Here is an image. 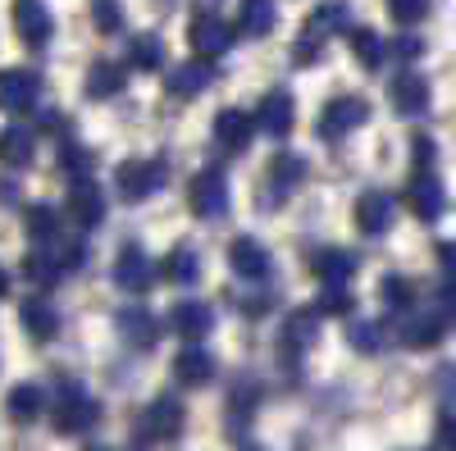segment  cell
I'll return each instance as SVG.
<instances>
[{
    "mask_svg": "<svg viewBox=\"0 0 456 451\" xmlns=\"http://www.w3.org/2000/svg\"><path fill=\"white\" fill-rule=\"evenodd\" d=\"M311 270H315V278H320L324 287H329V283H347V278L356 274V255L329 246V251H320V255L311 260Z\"/></svg>",
    "mask_w": 456,
    "mask_h": 451,
    "instance_id": "4316f807",
    "label": "cell"
},
{
    "mask_svg": "<svg viewBox=\"0 0 456 451\" xmlns=\"http://www.w3.org/2000/svg\"><path fill=\"white\" fill-rule=\"evenodd\" d=\"M256 124L270 133V137H288L292 133V124H297V105H292V96L279 87V92H270L260 101V115H256Z\"/></svg>",
    "mask_w": 456,
    "mask_h": 451,
    "instance_id": "d6986e66",
    "label": "cell"
},
{
    "mask_svg": "<svg viewBox=\"0 0 456 451\" xmlns=\"http://www.w3.org/2000/svg\"><path fill=\"white\" fill-rule=\"evenodd\" d=\"M251 137H256V119L247 115V109H219V115H215V141L228 150V156L247 150Z\"/></svg>",
    "mask_w": 456,
    "mask_h": 451,
    "instance_id": "5bb4252c",
    "label": "cell"
},
{
    "mask_svg": "<svg viewBox=\"0 0 456 451\" xmlns=\"http://www.w3.org/2000/svg\"><path fill=\"white\" fill-rule=\"evenodd\" d=\"M128 60H133V68L156 73V68H165V42H160L156 32H142V36H133V51H128Z\"/></svg>",
    "mask_w": 456,
    "mask_h": 451,
    "instance_id": "d6a6232c",
    "label": "cell"
},
{
    "mask_svg": "<svg viewBox=\"0 0 456 451\" xmlns=\"http://www.w3.org/2000/svg\"><path fill=\"white\" fill-rule=\"evenodd\" d=\"M228 265H233V274H242V278H270V246L256 242V238H233Z\"/></svg>",
    "mask_w": 456,
    "mask_h": 451,
    "instance_id": "e0dca14e",
    "label": "cell"
},
{
    "mask_svg": "<svg viewBox=\"0 0 456 451\" xmlns=\"http://www.w3.org/2000/svg\"><path fill=\"white\" fill-rule=\"evenodd\" d=\"M274 23H279V5H274V0H242V10H238L242 36H270Z\"/></svg>",
    "mask_w": 456,
    "mask_h": 451,
    "instance_id": "484cf974",
    "label": "cell"
},
{
    "mask_svg": "<svg viewBox=\"0 0 456 451\" xmlns=\"http://www.w3.org/2000/svg\"><path fill=\"white\" fill-rule=\"evenodd\" d=\"M370 119V105L361 96H338L324 105V115H320V137L324 141H342L352 128H361Z\"/></svg>",
    "mask_w": 456,
    "mask_h": 451,
    "instance_id": "52a82bcc",
    "label": "cell"
},
{
    "mask_svg": "<svg viewBox=\"0 0 456 451\" xmlns=\"http://www.w3.org/2000/svg\"><path fill=\"white\" fill-rule=\"evenodd\" d=\"M388 14H393L402 28H411V23H420V19L429 14V0H388Z\"/></svg>",
    "mask_w": 456,
    "mask_h": 451,
    "instance_id": "f35d334b",
    "label": "cell"
},
{
    "mask_svg": "<svg viewBox=\"0 0 456 451\" xmlns=\"http://www.w3.org/2000/svg\"><path fill=\"white\" fill-rule=\"evenodd\" d=\"M174 374H178V383H187V388H206L215 379V356L201 351V347H183L178 360H174Z\"/></svg>",
    "mask_w": 456,
    "mask_h": 451,
    "instance_id": "cb8c5ba5",
    "label": "cell"
},
{
    "mask_svg": "<svg viewBox=\"0 0 456 451\" xmlns=\"http://www.w3.org/2000/svg\"><path fill=\"white\" fill-rule=\"evenodd\" d=\"M169 178V165L165 160H124L119 169H114V187H119L124 201H146L156 197L160 187Z\"/></svg>",
    "mask_w": 456,
    "mask_h": 451,
    "instance_id": "3957f363",
    "label": "cell"
},
{
    "mask_svg": "<svg viewBox=\"0 0 456 451\" xmlns=\"http://www.w3.org/2000/svg\"><path fill=\"white\" fill-rule=\"evenodd\" d=\"M247 451H256V447H247Z\"/></svg>",
    "mask_w": 456,
    "mask_h": 451,
    "instance_id": "7dc6e473",
    "label": "cell"
},
{
    "mask_svg": "<svg viewBox=\"0 0 456 451\" xmlns=\"http://www.w3.org/2000/svg\"><path fill=\"white\" fill-rule=\"evenodd\" d=\"M301 182H306V160L292 156V150H279L274 165H270V192H260V205H279V201H288Z\"/></svg>",
    "mask_w": 456,
    "mask_h": 451,
    "instance_id": "8fae6325",
    "label": "cell"
},
{
    "mask_svg": "<svg viewBox=\"0 0 456 451\" xmlns=\"http://www.w3.org/2000/svg\"><path fill=\"white\" fill-rule=\"evenodd\" d=\"M347 36H352V55L361 60V68L384 64V36H379L374 28H347Z\"/></svg>",
    "mask_w": 456,
    "mask_h": 451,
    "instance_id": "1f68e13d",
    "label": "cell"
},
{
    "mask_svg": "<svg viewBox=\"0 0 456 451\" xmlns=\"http://www.w3.org/2000/svg\"><path fill=\"white\" fill-rule=\"evenodd\" d=\"M0 296H10V274L0 270Z\"/></svg>",
    "mask_w": 456,
    "mask_h": 451,
    "instance_id": "bcb514c9",
    "label": "cell"
},
{
    "mask_svg": "<svg viewBox=\"0 0 456 451\" xmlns=\"http://www.w3.org/2000/svg\"><path fill=\"white\" fill-rule=\"evenodd\" d=\"M183 424H187V410L174 397H156L137 415V442H178Z\"/></svg>",
    "mask_w": 456,
    "mask_h": 451,
    "instance_id": "277c9868",
    "label": "cell"
},
{
    "mask_svg": "<svg viewBox=\"0 0 456 451\" xmlns=\"http://www.w3.org/2000/svg\"><path fill=\"white\" fill-rule=\"evenodd\" d=\"M92 23H96V32H105V36H114L124 28V10H119V0H92Z\"/></svg>",
    "mask_w": 456,
    "mask_h": 451,
    "instance_id": "d590c367",
    "label": "cell"
},
{
    "mask_svg": "<svg viewBox=\"0 0 456 451\" xmlns=\"http://www.w3.org/2000/svg\"><path fill=\"white\" fill-rule=\"evenodd\" d=\"M0 165H14V169L32 165V133L28 128H5L0 133Z\"/></svg>",
    "mask_w": 456,
    "mask_h": 451,
    "instance_id": "4dcf8cb0",
    "label": "cell"
},
{
    "mask_svg": "<svg viewBox=\"0 0 456 451\" xmlns=\"http://www.w3.org/2000/svg\"><path fill=\"white\" fill-rule=\"evenodd\" d=\"M14 32H19L23 46L42 51L51 42V32H55V19L46 10V0H14Z\"/></svg>",
    "mask_w": 456,
    "mask_h": 451,
    "instance_id": "ba28073f",
    "label": "cell"
},
{
    "mask_svg": "<svg viewBox=\"0 0 456 451\" xmlns=\"http://www.w3.org/2000/svg\"><path fill=\"white\" fill-rule=\"evenodd\" d=\"M37 101H42V78L32 68H0V109L28 115Z\"/></svg>",
    "mask_w": 456,
    "mask_h": 451,
    "instance_id": "8992f818",
    "label": "cell"
},
{
    "mask_svg": "<svg viewBox=\"0 0 456 451\" xmlns=\"http://www.w3.org/2000/svg\"><path fill=\"white\" fill-rule=\"evenodd\" d=\"M169 324H174V333H178V337L197 342V337H206V333L215 328V310L206 306V301H178L174 315H169Z\"/></svg>",
    "mask_w": 456,
    "mask_h": 451,
    "instance_id": "44dd1931",
    "label": "cell"
},
{
    "mask_svg": "<svg viewBox=\"0 0 456 451\" xmlns=\"http://www.w3.org/2000/svg\"><path fill=\"white\" fill-rule=\"evenodd\" d=\"M215 83V64L201 55V60H187V64H178L169 78H165V87H169V96H178V101H187V96H201L206 87Z\"/></svg>",
    "mask_w": 456,
    "mask_h": 451,
    "instance_id": "9a60e30c",
    "label": "cell"
},
{
    "mask_svg": "<svg viewBox=\"0 0 456 451\" xmlns=\"http://www.w3.org/2000/svg\"><path fill=\"white\" fill-rule=\"evenodd\" d=\"M420 51H425L420 36H397V42H393V55H397V60H415Z\"/></svg>",
    "mask_w": 456,
    "mask_h": 451,
    "instance_id": "b9f144b4",
    "label": "cell"
},
{
    "mask_svg": "<svg viewBox=\"0 0 456 451\" xmlns=\"http://www.w3.org/2000/svg\"><path fill=\"white\" fill-rule=\"evenodd\" d=\"M411 160H415V169H429L434 165V141L429 137H415L411 141Z\"/></svg>",
    "mask_w": 456,
    "mask_h": 451,
    "instance_id": "ab89813d",
    "label": "cell"
},
{
    "mask_svg": "<svg viewBox=\"0 0 456 451\" xmlns=\"http://www.w3.org/2000/svg\"><path fill=\"white\" fill-rule=\"evenodd\" d=\"M388 223H393V197L388 192H361V201H356V229L379 238V233H388Z\"/></svg>",
    "mask_w": 456,
    "mask_h": 451,
    "instance_id": "7402d4cb",
    "label": "cell"
},
{
    "mask_svg": "<svg viewBox=\"0 0 456 451\" xmlns=\"http://www.w3.org/2000/svg\"><path fill=\"white\" fill-rule=\"evenodd\" d=\"M55 219H60V214H55V205H28V210H23L28 238H37V242L55 238V233H60V223H55Z\"/></svg>",
    "mask_w": 456,
    "mask_h": 451,
    "instance_id": "836d02e7",
    "label": "cell"
},
{
    "mask_svg": "<svg viewBox=\"0 0 456 451\" xmlns=\"http://www.w3.org/2000/svg\"><path fill=\"white\" fill-rule=\"evenodd\" d=\"M51 424L60 433H87L96 424V401L78 383H60V397L51 401Z\"/></svg>",
    "mask_w": 456,
    "mask_h": 451,
    "instance_id": "5b68a950",
    "label": "cell"
},
{
    "mask_svg": "<svg viewBox=\"0 0 456 451\" xmlns=\"http://www.w3.org/2000/svg\"><path fill=\"white\" fill-rule=\"evenodd\" d=\"M315 328H320V310H292L283 324V356H297L315 342Z\"/></svg>",
    "mask_w": 456,
    "mask_h": 451,
    "instance_id": "d4e9b609",
    "label": "cell"
},
{
    "mask_svg": "<svg viewBox=\"0 0 456 451\" xmlns=\"http://www.w3.org/2000/svg\"><path fill=\"white\" fill-rule=\"evenodd\" d=\"M19 319H23V328L37 337V342H51V337L60 333V310L51 306L46 296H23Z\"/></svg>",
    "mask_w": 456,
    "mask_h": 451,
    "instance_id": "ffe728a7",
    "label": "cell"
},
{
    "mask_svg": "<svg viewBox=\"0 0 456 451\" xmlns=\"http://www.w3.org/2000/svg\"><path fill=\"white\" fill-rule=\"evenodd\" d=\"M69 214H73V223H83V229H96V223L105 219L101 187L92 178H73V187H69Z\"/></svg>",
    "mask_w": 456,
    "mask_h": 451,
    "instance_id": "ac0fdd59",
    "label": "cell"
},
{
    "mask_svg": "<svg viewBox=\"0 0 456 451\" xmlns=\"http://www.w3.org/2000/svg\"><path fill=\"white\" fill-rule=\"evenodd\" d=\"M379 292H384V306H388V310H406L411 301H415V287H411L406 278H397V274L384 278V287H379Z\"/></svg>",
    "mask_w": 456,
    "mask_h": 451,
    "instance_id": "74e56055",
    "label": "cell"
},
{
    "mask_svg": "<svg viewBox=\"0 0 456 451\" xmlns=\"http://www.w3.org/2000/svg\"><path fill=\"white\" fill-rule=\"evenodd\" d=\"M438 265H443V274L456 283V242H438Z\"/></svg>",
    "mask_w": 456,
    "mask_h": 451,
    "instance_id": "7bdbcfd3",
    "label": "cell"
},
{
    "mask_svg": "<svg viewBox=\"0 0 456 451\" xmlns=\"http://www.w3.org/2000/svg\"><path fill=\"white\" fill-rule=\"evenodd\" d=\"M352 28V14L342 0H324V5H315V14L306 19V28H301L297 36V46H292V60L297 64H315L320 51H324V36L329 32H347Z\"/></svg>",
    "mask_w": 456,
    "mask_h": 451,
    "instance_id": "6da1fadb",
    "label": "cell"
},
{
    "mask_svg": "<svg viewBox=\"0 0 456 451\" xmlns=\"http://www.w3.org/2000/svg\"><path fill=\"white\" fill-rule=\"evenodd\" d=\"M270 306H274L270 296H247V301H242V310H247V315H260V310H270Z\"/></svg>",
    "mask_w": 456,
    "mask_h": 451,
    "instance_id": "f6af8a7d",
    "label": "cell"
},
{
    "mask_svg": "<svg viewBox=\"0 0 456 451\" xmlns=\"http://www.w3.org/2000/svg\"><path fill=\"white\" fill-rule=\"evenodd\" d=\"M388 96H393V109H397V115H406V119H420L425 109H429V83L420 78V73H411V68L393 78Z\"/></svg>",
    "mask_w": 456,
    "mask_h": 451,
    "instance_id": "4fadbf2b",
    "label": "cell"
},
{
    "mask_svg": "<svg viewBox=\"0 0 456 451\" xmlns=\"http://www.w3.org/2000/svg\"><path fill=\"white\" fill-rule=\"evenodd\" d=\"M187 205H192V214H201V219L224 214L228 210V182H224V173L219 169H201L192 178V187H187Z\"/></svg>",
    "mask_w": 456,
    "mask_h": 451,
    "instance_id": "30bf717a",
    "label": "cell"
},
{
    "mask_svg": "<svg viewBox=\"0 0 456 451\" xmlns=\"http://www.w3.org/2000/svg\"><path fill=\"white\" fill-rule=\"evenodd\" d=\"M187 42H192L197 55L215 60V55H224L228 46H233V28H228L219 14L201 10V14H192V23H187Z\"/></svg>",
    "mask_w": 456,
    "mask_h": 451,
    "instance_id": "9c48e42d",
    "label": "cell"
},
{
    "mask_svg": "<svg viewBox=\"0 0 456 451\" xmlns=\"http://www.w3.org/2000/svg\"><path fill=\"white\" fill-rule=\"evenodd\" d=\"M5 410H10V420H19V424H32V420L46 410V392L37 388V383H19V388H10V397H5Z\"/></svg>",
    "mask_w": 456,
    "mask_h": 451,
    "instance_id": "f1b7e54d",
    "label": "cell"
},
{
    "mask_svg": "<svg viewBox=\"0 0 456 451\" xmlns=\"http://www.w3.org/2000/svg\"><path fill=\"white\" fill-rule=\"evenodd\" d=\"M315 310H320V315H352V310H356V296L342 287V283H329Z\"/></svg>",
    "mask_w": 456,
    "mask_h": 451,
    "instance_id": "e575fe53",
    "label": "cell"
},
{
    "mask_svg": "<svg viewBox=\"0 0 456 451\" xmlns=\"http://www.w3.org/2000/svg\"><path fill=\"white\" fill-rule=\"evenodd\" d=\"M406 205L420 214L425 223H434L438 214H443V205H447V197H443V187H438V178L429 173V169H420L411 178V187H406Z\"/></svg>",
    "mask_w": 456,
    "mask_h": 451,
    "instance_id": "2e32d148",
    "label": "cell"
},
{
    "mask_svg": "<svg viewBox=\"0 0 456 451\" xmlns=\"http://www.w3.org/2000/svg\"><path fill=\"white\" fill-rule=\"evenodd\" d=\"M110 274H114V283H119L124 292H146L151 283H156V260H151L142 246H124Z\"/></svg>",
    "mask_w": 456,
    "mask_h": 451,
    "instance_id": "7c38bea8",
    "label": "cell"
},
{
    "mask_svg": "<svg viewBox=\"0 0 456 451\" xmlns=\"http://www.w3.org/2000/svg\"><path fill=\"white\" fill-rule=\"evenodd\" d=\"M64 165L87 173V169H92V156H87V150H78V146H64Z\"/></svg>",
    "mask_w": 456,
    "mask_h": 451,
    "instance_id": "ee69618b",
    "label": "cell"
},
{
    "mask_svg": "<svg viewBox=\"0 0 456 451\" xmlns=\"http://www.w3.org/2000/svg\"><path fill=\"white\" fill-rule=\"evenodd\" d=\"M165 278L178 283V287H192V283L201 278V255H197V246H174L169 260H165Z\"/></svg>",
    "mask_w": 456,
    "mask_h": 451,
    "instance_id": "f546056e",
    "label": "cell"
},
{
    "mask_svg": "<svg viewBox=\"0 0 456 451\" xmlns=\"http://www.w3.org/2000/svg\"><path fill=\"white\" fill-rule=\"evenodd\" d=\"M438 451H456V415L438 420Z\"/></svg>",
    "mask_w": 456,
    "mask_h": 451,
    "instance_id": "60d3db41",
    "label": "cell"
},
{
    "mask_svg": "<svg viewBox=\"0 0 456 451\" xmlns=\"http://www.w3.org/2000/svg\"><path fill=\"white\" fill-rule=\"evenodd\" d=\"M379 333H384L379 324H365V319H361V324H352V328H347V342H352L361 356H374L379 347H384V337H379Z\"/></svg>",
    "mask_w": 456,
    "mask_h": 451,
    "instance_id": "8d00e7d4",
    "label": "cell"
},
{
    "mask_svg": "<svg viewBox=\"0 0 456 451\" xmlns=\"http://www.w3.org/2000/svg\"><path fill=\"white\" fill-rule=\"evenodd\" d=\"M124 64H114V60H96L92 73H87V96L92 101H110V96H119L124 92Z\"/></svg>",
    "mask_w": 456,
    "mask_h": 451,
    "instance_id": "83f0119b",
    "label": "cell"
},
{
    "mask_svg": "<svg viewBox=\"0 0 456 451\" xmlns=\"http://www.w3.org/2000/svg\"><path fill=\"white\" fill-rule=\"evenodd\" d=\"M452 319H456V296H452V287H443V292L429 301V310H425V315H415V319L402 324V342L415 347V351L438 347V342H443V333L452 328Z\"/></svg>",
    "mask_w": 456,
    "mask_h": 451,
    "instance_id": "7a4b0ae2",
    "label": "cell"
},
{
    "mask_svg": "<svg viewBox=\"0 0 456 451\" xmlns=\"http://www.w3.org/2000/svg\"><path fill=\"white\" fill-rule=\"evenodd\" d=\"M119 333L128 337L133 347H156L160 342V319L151 315V310H142V306H128V310H119Z\"/></svg>",
    "mask_w": 456,
    "mask_h": 451,
    "instance_id": "603a6c76",
    "label": "cell"
}]
</instances>
